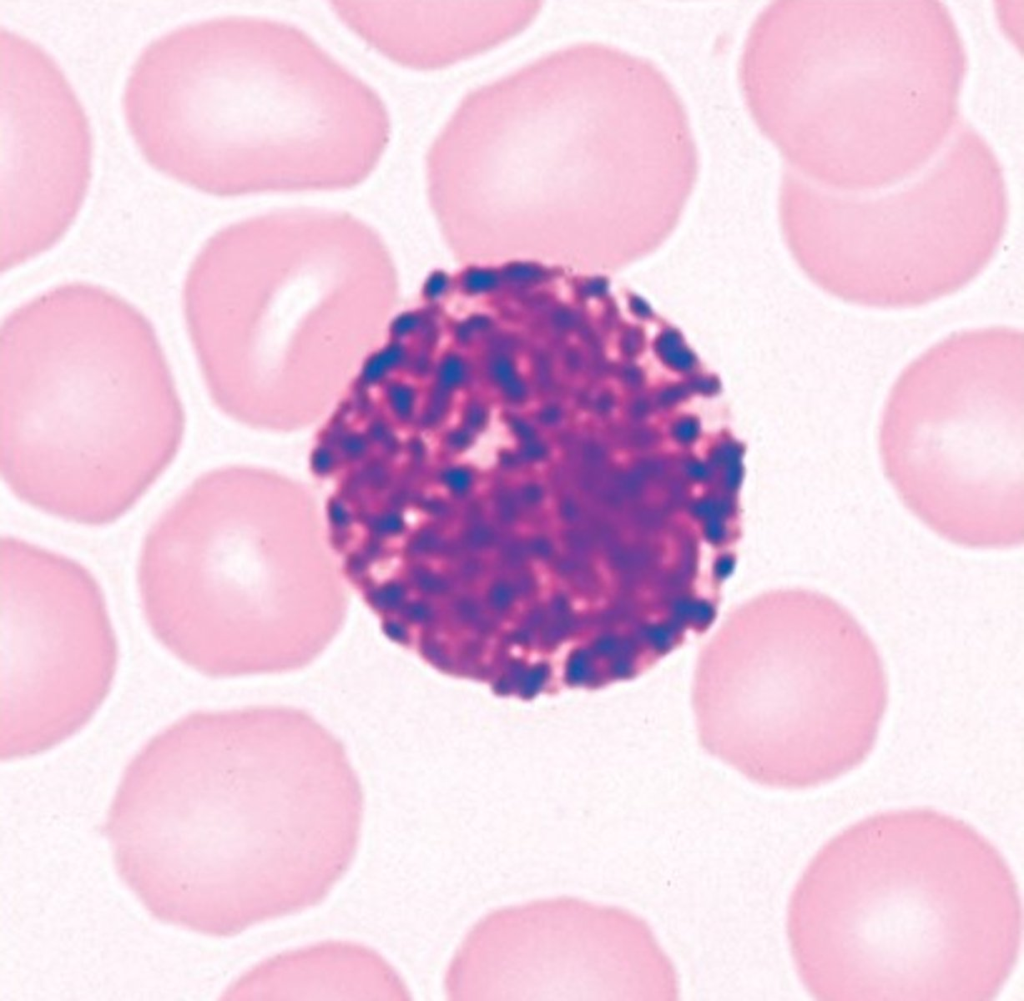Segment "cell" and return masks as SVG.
Masks as SVG:
<instances>
[{"mask_svg":"<svg viewBox=\"0 0 1024 1001\" xmlns=\"http://www.w3.org/2000/svg\"><path fill=\"white\" fill-rule=\"evenodd\" d=\"M153 846L218 937L310 908L358 846L363 792L342 743L286 706L198 711L155 736Z\"/></svg>","mask_w":1024,"mask_h":1001,"instance_id":"obj_2","label":"cell"},{"mask_svg":"<svg viewBox=\"0 0 1024 1001\" xmlns=\"http://www.w3.org/2000/svg\"><path fill=\"white\" fill-rule=\"evenodd\" d=\"M883 471L903 505L966 548L1024 541V334L954 332L900 372L878 434Z\"/></svg>","mask_w":1024,"mask_h":1001,"instance_id":"obj_9","label":"cell"},{"mask_svg":"<svg viewBox=\"0 0 1024 1001\" xmlns=\"http://www.w3.org/2000/svg\"><path fill=\"white\" fill-rule=\"evenodd\" d=\"M123 110L154 168L217 196L353 187L389 138L369 85L302 30L258 17L190 23L150 42Z\"/></svg>","mask_w":1024,"mask_h":1001,"instance_id":"obj_4","label":"cell"},{"mask_svg":"<svg viewBox=\"0 0 1024 1001\" xmlns=\"http://www.w3.org/2000/svg\"><path fill=\"white\" fill-rule=\"evenodd\" d=\"M0 269L55 245L75 219L91 166L86 115L55 61L1 31Z\"/></svg>","mask_w":1024,"mask_h":1001,"instance_id":"obj_12","label":"cell"},{"mask_svg":"<svg viewBox=\"0 0 1024 1001\" xmlns=\"http://www.w3.org/2000/svg\"><path fill=\"white\" fill-rule=\"evenodd\" d=\"M339 18L390 59L437 68L510 38L536 15V2L428 5L427 2L336 1Z\"/></svg>","mask_w":1024,"mask_h":1001,"instance_id":"obj_13","label":"cell"},{"mask_svg":"<svg viewBox=\"0 0 1024 1001\" xmlns=\"http://www.w3.org/2000/svg\"><path fill=\"white\" fill-rule=\"evenodd\" d=\"M397 297L378 232L348 213L299 208L210 237L187 272L183 309L218 409L255 429L292 432L331 409Z\"/></svg>","mask_w":1024,"mask_h":1001,"instance_id":"obj_5","label":"cell"},{"mask_svg":"<svg viewBox=\"0 0 1024 1001\" xmlns=\"http://www.w3.org/2000/svg\"><path fill=\"white\" fill-rule=\"evenodd\" d=\"M887 701L870 635L840 602L808 589L729 613L699 653L692 689L704 750L779 789L821 786L861 765Z\"/></svg>","mask_w":1024,"mask_h":1001,"instance_id":"obj_8","label":"cell"},{"mask_svg":"<svg viewBox=\"0 0 1024 1001\" xmlns=\"http://www.w3.org/2000/svg\"><path fill=\"white\" fill-rule=\"evenodd\" d=\"M117 643L101 588L73 559L0 541V757L68 739L108 694Z\"/></svg>","mask_w":1024,"mask_h":1001,"instance_id":"obj_10","label":"cell"},{"mask_svg":"<svg viewBox=\"0 0 1024 1001\" xmlns=\"http://www.w3.org/2000/svg\"><path fill=\"white\" fill-rule=\"evenodd\" d=\"M808 992L826 1001H985L1013 973L1018 885L999 850L931 809L877 813L813 857L788 907Z\"/></svg>","mask_w":1024,"mask_h":1001,"instance_id":"obj_3","label":"cell"},{"mask_svg":"<svg viewBox=\"0 0 1024 1001\" xmlns=\"http://www.w3.org/2000/svg\"><path fill=\"white\" fill-rule=\"evenodd\" d=\"M699 158L684 104L651 61L583 42L468 93L426 159L430 205L455 257L585 271L677 222Z\"/></svg>","mask_w":1024,"mask_h":1001,"instance_id":"obj_1","label":"cell"},{"mask_svg":"<svg viewBox=\"0 0 1024 1001\" xmlns=\"http://www.w3.org/2000/svg\"><path fill=\"white\" fill-rule=\"evenodd\" d=\"M452 1000H668L674 968L645 922L571 898L495 911L445 976Z\"/></svg>","mask_w":1024,"mask_h":1001,"instance_id":"obj_11","label":"cell"},{"mask_svg":"<svg viewBox=\"0 0 1024 1001\" xmlns=\"http://www.w3.org/2000/svg\"><path fill=\"white\" fill-rule=\"evenodd\" d=\"M137 579L153 635L211 677L301 669L348 609L314 496L252 466L215 469L187 486L146 533Z\"/></svg>","mask_w":1024,"mask_h":1001,"instance_id":"obj_7","label":"cell"},{"mask_svg":"<svg viewBox=\"0 0 1024 1001\" xmlns=\"http://www.w3.org/2000/svg\"><path fill=\"white\" fill-rule=\"evenodd\" d=\"M184 411L150 321L112 291L53 287L0 329V471L24 503L114 522L173 461Z\"/></svg>","mask_w":1024,"mask_h":1001,"instance_id":"obj_6","label":"cell"}]
</instances>
